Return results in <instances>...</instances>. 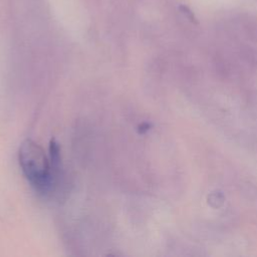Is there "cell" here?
I'll return each instance as SVG.
<instances>
[{"mask_svg":"<svg viewBox=\"0 0 257 257\" xmlns=\"http://www.w3.org/2000/svg\"><path fill=\"white\" fill-rule=\"evenodd\" d=\"M18 160L23 175L37 193L46 195L52 191L57 174L50 158L37 143L25 140L20 146Z\"/></svg>","mask_w":257,"mask_h":257,"instance_id":"obj_1","label":"cell"}]
</instances>
